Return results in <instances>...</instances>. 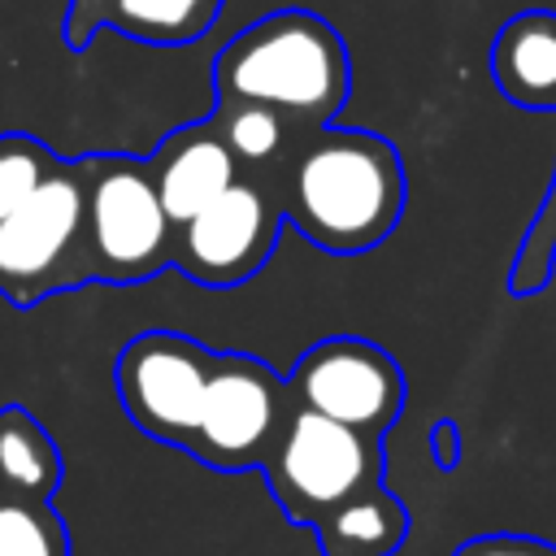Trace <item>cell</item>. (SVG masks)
<instances>
[{
  "instance_id": "obj_1",
  "label": "cell",
  "mask_w": 556,
  "mask_h": 556,
  "mask_svg": "<svg viewBox=\"0 0 556 556\" xmlns=\"http://www.w3.org/2000/svg\"><path fill=\"white\" fill-rule=\"evenodd\" d=\"M287 222L330 256H361L391 239L408 178L395 143L361 126H321L265 178Z\"/></svg>"
},
{
  "instance_id": "obj_2",
  "label": "cell",
  "mask_w": 556,
  "mask_h": 556,
  "mask_svg": "<svg viewBox=\"0 0 556 556\" xmlns=\"http://www.w3.org/2000/svg\"><path fill=\"white\" fill-rule=\"evenodd\" d=\"M352 100V52L313 9H274L213 61V104H265L295 130L330 126Z\"/></svg>"
},
{
  "instance_id": "obj_3",
  "label": "cell",
  "mask_w": 556,
  "mask_h": 556,
  "mask_svg": "<svg viewBox=\"0 0 556 556\" xmlns=\"http://www.w3.org/2000/svg\"><path fill=\"white\" fill-rule=\"evenodd\" d=\"M83 256L87 278L109 287H135L174 265V222L148 156H83Z\"/></svg>"
},
{
  "instance_id": "obj_4",
  "label": "cell",
  "mask_w": 556,
  "mask_h": 556,
  "mask_svg": "<svg viewBox=\"0 0 556 556\" xmlns=\"http://www.w3.org/2000/svg\"><path fill=\"white\" fill-rule=\"evenodd\" d=\"M382 469L387 452L378 434H361L308 408H291L278 443L261 465L274 504L295 526L326 521L339 504L378 486Z\"/></svg>"
},
{
  "instance_id": "obj_5",
  "label": "cell",
  "mask_w": 556,
  "mask_h": 556,
  "mask_svg": "<svg viewBox=\"0 0 556 556\" xmlns=\"http://www.w3.org/2000/svg\"><path fill=\"white\" fill-rule=\"evenodd\" d=\"M87 282L83 156H61L52 174L0 222V300L35 308L39 300Z\"/></svg>"
},
{
  "instance_id": "obj_6",
  "label": "cell",
  "mask_w": 556,
  "mask_h": 556,
  "mask_svg": "<svg viewBox=\"0 0 556 556\" xmlns=\"http://www.w3.org/2000/svg\"><path fill=\"white\" fill-rule=\"evenodd\" d=\"M291 408L295 400L278 369L248 352H217L187 456L217 473L261 469Z\"/></svg>"
},
{
  "instance_id": "obj_7",
  "label": "cell",
  "mask_w": 556,
  "mask_h": 556,
  "mask_svg": "<svg viewBox=\"0 0 556 556\" xmlns=\"http://www.w3.org/2000/svg\"><path fill=\"white\" fill-rule=\"evenodd\" d=\"M217 352L178 330H139L113 361V387L130 426L156 443L182 447L195 434Z\"/></svg>"
},
{
  "instance_id": "obj_8",
  "label": "cell",
  "mask_w": 556,
  "mask_h": 556,
  "mask_svg": "<svg viewBox=\"0 0 556 556\" xmlns=\"http://www.w3.org/2000/svg\"><path fill=\"white\" fill-rule=\"evenodd\" d=\"M282 226L287 213L274 187L256 174H243L208 208L174 230V269L208 291L243 287L274 256Z\"/></svg>"
},
{
  "instance_id": "obj_9",
  "label": "cell",
  "mask_w": 556,
  "mask_h": 556,
  "mask_svg": "<svg viewBox=\"0 0 556 556\" xmlns=\"http://www.w3.org/2000/svg\"><path fill=\"white\" fill-rule=\"evenodd\" d=\"M287 391L295 408L321 413L378 439L400 421L408 395L400 361L361 334H330L304 348L287 374Z\"/></svg>"
},
{
  "instance_id": "obj_10",
  "label": "cell",
  "mask_w": 556,
  "mask_h": 556,
  "mask_svg": "<svg viewBox=\"0 0 556 556\" xmlns=\"http://www.w3.org/2000/svg\"><path fill=\"white\" fill-rule=\"evenodd\" d=\"M226 0H65L61 39L70 52H83L100 30H117L135 43L182 48L204 39Z\"/></svg>"
},
{
  "instance_id": "obj_11",
  "label": "cell",
  "mask_w": 556,
  "mask_h": 556,
  "mask_svg": "<svg viewBox=\"0 0 556 556\" xmlns=\"http://www.w3.org/2000/svg\"><path fill=\"white\" fill-rule=\"evenodd\" d=\"M148 165H152L156 195H161L174 230L182 222H191L200 208H208L230 182L243 178V169H239L235 152L226 148L213 117H200V122L169 130L156 143V152L148 156Z\"/></svg>"
},
{
  "instance_id": "obj_12",
  "label": "cell",
  "mask_w": 556,
  "mask_h": 556,
  "mask_svg": "<svg viewBox=\"0 0 556 556\" xmlns=\"http://www.w3.org/2000/svg\"><path fill=\"white\" fill-rule=\"evenodd\" d=\"M491 78L500 96L530 113H556V13L521 9L491 39Z\"/></svg>"
},
{
  "instance_id": "obj_13",
  "label": "cell",
  "mask_w": 556,
  "mask_h": 556,
  "mask_svg": "<svg viewBox=\"0 0 556 556\" xmlns=\"http://www.w3.org/2000/svg\"><path fill=\"white\" fill-rule=\"evenodd\" d=\"M313 530L321 556H395L400 543L408 539V508L400 504L395 491L378 482L352 495L348 504H339Z\"/></svg>"
},
{
  "instance_id": "obj_14",
  "label": "cell",
  "mask_w": 556,
  "mask_h": 556,
  "mask_svg": "<svg viewBox=\"0 0 556 556\" xmlns=\"http://www.w3.org/2000/svg\"><path fill=\"white\" fill-rule=\"evenodd\" d=\"M65 460L48 426L26 404H0V491L22 500H52Z\"/></svg>"
},
{
  "instance_id": "obj_15",
  "label": "cell",
  "mask_w": 556,
  "mask_h": 556,
  "mask_svg": "<svg viewBox=\"0 0 556 556\" xmlns=\"http://www.w3.org/2000/svg\"><path fill=\"white\" fill-rule=\"evenodd\" d=\"M208 117L217 122V130H222L226 148L235 152L239 169L256 174V178H269L291 156V148L304 139V130H295L282 113H274L265 104H213Z\"/></svg>"
},
{
  "instance_id": "obj_16",
  "label": "cell",
  "mask_w": 556,
  "mask_h": 556,
  "mask_svg": "<svg viewBox=\"0 0 556 556\" xmlns=\"http://www.w3.org/2000/svg\"><path fill=\"white\" fill-rule=\"evenodd\" d=\"M0 556H70V530L52 500L0 491Z\"/></svg>"
},
{
  "instance_id": "obj_17",
  "label": "cell",
  "mask_w": 556,
  "mask_h": 556,
  "mask_svg": "<svg viewBox=\"0 0 556 556\" xmlns=\"http://www.w3.org/2000/svg\"><path fill=\"white\" fill-rule=\"evenodd\" d=\"M61 156L30 130H0V222L52 174Z\"/></svg>"
},
{
  "instance_id": "obj_18",
  "label": "cell",
  "mask_w": 556,
  "mask_h": 556,
  "mask_svg": "<svg viewBox=\"0 0 556 556\" xmlns=\"http://www.w3.org/2000/svg\"><path fill=\"white\" fill-rule=\"evenodd\" d=\"M552 269H556V174L543 191V204L508 265V291L513 295H539L547 282H552Z\"/></svg>"
},
{
  "instance_id": "obj_19",
  "label": "cell",
  "mask_w": 556,
  "mask_h": 556,
  "mask_svg": "<svg viewBox=\"0 0 556 556\" xmlns=\"http://www.w3.org/2000/svg\"><path fill=\"white\" fill-rule=\"evenodd\" d=\"M452 556H556V543L534 534H473Z\"/></svg>"
},
{
  "instance_id": "obj_20",
  "label": "cell",
  "mask_w": 556,
  "mask_h": 556,
  "mask_svg": "<svg viewBox=\"0 0 556 556\" xmlns=\"http://www.w3.org/2000/svg\"><path fill=\"white\" fill-rule=\"evenodd\" d=\"M434 456H439L443 469L456 465V426H452V421H439V426H434Z\"/></svg>"
}]
</instances>
